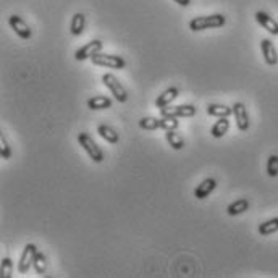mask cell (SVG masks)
<instances>
[{
  "label": "cell",
  "instance_id": "1",
  "mask_svg": "<svg viewBox=\"0 0 278 278\" xmlns=\"http://www.w3.org/2000/svg\"><path fill=\"white\" fill-rule=\"evenodd\" d=\"M225 23H227V18L221 13L209 15V16H196L190 21V29L194 32H199V31H206V29L221 28V26H225Z\"/></svg>",
  "mask_w": 278,
  "mask_h": 278
},
{
  "label": "cell",
  "instance_id": "6",
  "mask_svg": "<svg viewBox=\"0 0 278 278\" xmlns=\"http://www.w3.org/2000/svg\"><path fill=\"white\" fill-rule=\"evenodd\" d=\"M104 49V42L101 39H94L91 42H87L86 46L80 47L76 52H75V59L78 62H84V60H89V59H92L96 53L99 52H102Z\"/></svg>",
  "mask_w": 278,
  "mask_h": 278
},
{
  "label": "cell",
  "instance_id": "12",
  "mask_svg": "<svg viewBox=\"0 0 278 278\" xmlns=\"http://www.w3.org/2000/svg\"><path fill=\"white\" fill-rule=\"evenodd\" d=\"M261 50H262V55H264V60L267 65H276L278 63V53H276V49L273 46V42L270 39H262L261 41Z\"/></svg>",
  "mask_w": 278,
  "mask_h": 278
},
{
  "label": "cell",
  "instance_id": "19",
  "mask_svg": "<svg viewBox=\"0 0 278 278\" xmlns=\"http://www.w3.org/2000/svg\"><path fill=\"white\" fill-rule=\"evenodd\" d=\"M165 139L170 144V147L173 151H181L184 147V139L180 133H176V129L172 131H165Z\"/></svg>",
  "mask_w": 278,
  "mask_h": 278
},
{
  "label": "cell",
  "instance_id": "7",
  "mask_svg": "<svg viewBox=\"0 0 278 278\" xmlns=\"http://www.w3.org/2000/svg\"><path fill=\"white\" fill-rule=\"evenodd\" d=\"M39 249L36 248V244L32 243H28L23 252H21V257H20V262H18V272L20 273H28V270L32 267V262H34V257H36V252Z\"/></svg>",
  "mask_w": 278,
  "mask_h": 278
},
{
  "label": "cell",
  "instance_id": "13",
  "mask_svg": "<svg viewBox=\"0 0 278 278\" xmlns=\"http://www.w3.org/2000/svg\"><path fill=\"white\" fill-rule=\"evenodd\" d=\"M215 188H217L215 178H206L204 181H201L197 184V188L194 190V196H196V199H199V201H202V199L209 197L214 193Z\"/></svg>",
  "mask_w": 278,
  "mask_h": 278
},
{
  "label": "cell",
  "instance_id": "5",
  "mask_svg": "<svg viewBox=\"0 0 278 278\" xmlns=\"http://www.w3.org/2000/svg\"><path fill=\"white\" fill-rule=\"evenodd\" d=\"M197 114V107L186 104V105H169L160 110V117H175V118H190Z\"/></svg>",
  "mask_w": 278,
  "mask_h": 278
},
{
  "label": "cell",
  "instance_id": "24",
  "mask_svg": "<svg viewBox=\"0 0 278 278\" xmlns=\"http://www.w3.org/2000/svg\"><path fill=\"white\" fill-rule=\"evenodd\" d=\"M267 175L270 178H276L278 176V155L272 154L267 159Z\"/></svg>",
  "mask_w": 278,
  "mask_h": 278
},
{
  "label": "cell",
  "instance_id": "16",
  "mask_svg": "<svg viewBox=\"0 0 278 278\" xmlns=\"http://www.w3.org/2000/svg\"><path fill=\"white\" fill-rule=\"evenodd\" d=\"M207 115L210 117H217V118H221V117H230L233 115V107H227L224 104H209L207 108H206Z\"/></svg>",
  "mask_w": 278,
  "mask_h": 278
},
{
  "label": "cell",
  "instance_id": "18",
  "mask_svg": "<svg viewBox=\"0 0 278 278\" xmlns=\"http://www.w3.org/2000/svg\"><path fill=\"white\" fill-rule=\"evenodd\" d=\"M87 107L91 110H105L112 107V99L107 96H94L87 101Z\"/></svg>",
  "mask_w": 278,
  "mask_h": 278
},
{
  "label": "cell",
  "instance_id": "8",
  "mask_svg": "<svg viewBox=\"0 0 278 278\" xmlns=\"http://www.w3.org/2000/svg\"><path fill=\"white\" fill-rule=\"evenodd\" d=\"M8 25H10V28L15 31V34H16L18 38L25 39V41L31 39L32 31H31V28L28 26V23H26V21L21 18V16L12 15V16L8 18Z\"/></svg>",
  "mask_w": 278,
  "mask_h": 278
},
{
  "label": "cell",
  "instance_id": "3",
  "mask_svg": "<svg viewBox=\"0 0 278 278\" xmlns=\"http://www.w3.org/2000/svg\"><path fill=\"white\" fill-rule=\"evenodd\" d=\"M92 65L96 66H105V68H112V70H123L126 66V60L120 55H112V53H102L99 52L91 59Z\"/></svg>",
  "mask_w": 278,
  "mask_h": 278
},
{
  "label": "cell",
  "instance_id": "10",
  "mask_svg": "<svg viewBox=\"0 0 278 278\" xmlns=\"http://www.w3.org/2000/svg\"><path fill=\"white\" fill-rule=\"evenodd\" d=\"M178 96H180V89H178V87L172 86V87H169V89H165V91H163L157 99H155V108L162 110V108H165V107L172 105V102L176 101Z\"/></svg>",
  "mask_w": 278,
  "mask_h": 278
},
{
  "label": "cell",
  "instance_id": "22",
  "mask_svg": "<svg viewBox=\"0 0 278 278\" xmlns=\"http://www.w3.org/2000/svg\"><path fill=\"white\" fill-rule=\"evenodd\" d=\"M32 267H34V270L38 275H44L47 272V259H46V254L42 251H38L36 252V257H34V262H32Z\"/></svg>",
  "mask_w": 278,
  "mask_h": 278
},
{
  "label": "cell",
  "instance_id": "15",
  "mask_svg": "<svg viewBox=\"0 0 278 278\" xmlns=\"http://www.w3.org/2000/svg\"><path fill=\"white\" fill-rule=\"evenodd\" d=\"M84 26H86V16L84 13H75L73 18H71V23H70V32H71V36L78 38V36H81L83 32H84Z\"/></svg>",
  "mask_w": 278,
  "mask_h": 278
},
{
  "label": "cell",
  "instance_id": "23",
  "mask_svg": "<svg viewBox=\"0 0 278 278\" xmlns=\"http://www.w3.org/2000/svg\"><path fill=\"white\" fill-rule=\"evenodd\" d=\"M139 128L146 129V131H154L160 128V118L155 117H144L139 120Z\"/></svg>",
  "mask_w": 278,
  "mask_h": 278
},
{
  "label": "cell",
  "instance_id": "17",
  "mask_svg": "<svg viewBox=\"0 0 278 278\" xmlns=\"http://www.w3.org/2000/svg\"><path fill=\"white\" fill-rule=\"evenodd\" d=\"M230 129V120L227 117H221L220 120H217L214 126L210 128V135H212L215 139H220V138H224L227 133Z\"/></svg>",
  "mask_w": 278,
  "mask_h": 278
},
{
  "label": "cell",
  "instance_id": "21",
  "mask_svg": "<svg viewBox=\"0 0 278 278\" xmlns=\"http://www.w3.org/2000/svg\"><path fill=\"white\" fill-rule=\"evenodd\" d=\"M257 231H259L261 236H269V235L276 233L278 231V217H273L270 220L262 221V224L259 225V228H257Z\"/></svg>",
  "mask_w": 278,
  "mask_h": 278
},
{
  "label": "cell",
  "instance_id": "4",
  "mask_svg": "<svg viewBox=\"0 0 278 278\" xmlns=\"http://www.w3.org/2000/svg\"><path fill=\"white\" fill-rule=\"evenodd\" d=\"M102 83H104L105 87L110 89V92L114 94V97L117 99L118 102L123 104V102L128 101V91H126V87L117 80L115 75H112V73L102 75Z\"/></svg>",
  "mask_w": 278,
  "mask_h": 278
},
{
  "label": "cell",
  "instance_id": "14",
  "mask_svg": "<svg viewBox=\"0 0 278 278\" xmlns=\"http://www.w3.org/2000/svg\"><path fill=\"white\" fill-rule=\"evenodd\" d=\"M249 201L246 197H239L236 201H233L228 207H227V214L230 217H236V215H241L244 214L246 210H249Z\"/></svg>",
  "mask_w": 278,
  "mask_h": 278
},
{
  "label": "cell",
  "instance_id": "2",
  "mask_svg": "<svg viewBox=\"0 0 278 278\" xmlns=\"http://www.w3.org/2000/svg\"><path fill=\"white\" fill-rule=\"evenodd\" d=\"M78 142H80V146L86 151L89 159H92L94 163L104 162V151L97 146V142L92 139L91 135H87V133H80V135H78Z\"/></svg>",
  "mask_w": 278,
  "mask_h": 278
},
{
  "label": "cell",
  "instance_id": "25",
  "mask_svg": "<svg viewBox=\"0 0 278 278\" xmlns=\"http://www.w3.org/2000/svg\"><path fill=\"white\" fill-rule=\"evenodd\" d=\"M160 128L165 131H172L180 128V121L175 117H160Z\"/></svg>",
  "mask_w": 278,
  "mask_h": 278
},
{
  "label": "cell",
  "instance_id": "11",
  "mask_svg": "<svg viewBox=\"0 0 278 278\" xmlns=\"http://www.w3.org/2000/svg\"><path fill=\"white\" fill-rule=\"evenodd\" d=\"M255 21H257V23H259L265 31H269L270 34L278 36V23H276V20H273L269 13L262 12V10L255 12Z\"/></svg>",
  "mask_w": 278,
  "mask_h": 278
},
{
  "label": "cell",
  "instance_id": "26",
  "mask_svg": "<svg viewBox=\"0 0 278 278\" xmlns=\"http://www.w3.org/2000/svg\"><path fill=\"white\" fill-rule=\"evenodd\" d=\"M0 275H2V278H12V275H13V262L10 257L2 259V265H0Z\"/></svg>",
  "mask_w": 278,
  "mask_h": 278
},
{
  "label": "cell",
  "instance_id": "9",
  "mask_svg": "<svg viewBox=\"0 0 278 278\" xmlns=\"http://www.w3.org/2000/svg\"><path fill=\"white\" fill-rule=\"evenodd\" d=\"M233 115H235L236 120V126L239 131H248L251 126V120H249V114H248V108L243 102H236L233 105Z\"/></svg>",
  "mask_w": 278,
  "mask_h": 278
},
{
  "label": "cell",
  "instance_id": "28",
  "mask_svg": "<svg viewBox=\"0 0 278 278\" xmlns=\"http://www.w3.org/2000/svg\"><path fill=\"white\" fill-rule=\"evenodd\" d=\"M173 2H176L180 7H188L191 4V0H173Z\"/></svg>",
  "mask_w": 278,
  "mask_h": 278
},
{
  "label": "cell",
  "instance_id": "27",
  "mask_svg": "<svg viewBox=\"0 0 278 278\" xmlns=\"http://www.w3.org/2000/svg\"><path fill=\"white\" fill-rule=\"evenodd\" d=\"M0 155H2L4 160L12 159V147H10V144L5 139V136L0 138Z\"/></svg>",
  "mask_w": 278,
  "mask_h": 278
},
{
  "label": "cell",
  "instance_id": "20",
  "mask_svg": "<svg viewBox=\"0 0 278 278\" xmlns=\"http://www.w3.org/2000/svg\"><path fill=\"white\" fill-rule=\"evenodd\" d=\"M97 133H99V136H101L102 139H105L107 142H110V144H117L120 141L118 133L112 126H108V125H99L97 126Z\"/></svg>",
  "mask_w": 278,
  "mask_h": 278
}]
</instances>
